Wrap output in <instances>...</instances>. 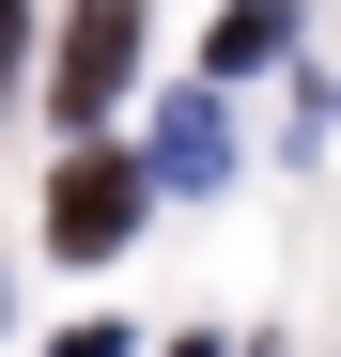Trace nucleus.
<instances>
[{"label":"nucleus","mask_w":341,"mask_h":357,"mask_svg":"<svg viewBox=\"0 0 341 357\" xmlns=\"http://www.w3.org/2000/svg\"><path fill=\"white\" fill-rule=\"evenodd\" d=\"M125 63H140V0H78L63 63H47V93H63V125H109V93H125Z\"/></svg>","instance_id":"obj_1"},{"label":"nucleus","mask_w":341,"mask_h":357,"mask_svg":"<svg viewBox=\"0 0 341 357\" xmlns=\"http://www.w3.org/2000/svg\"><path fill=\"white\" fill-rule=\"evenodd\" d=\"M140 187H155V171H125V155H63V187H47V233H63V249H125Z\"/></svg>","instance_id":"obj_2"},{"label":"nucleus","mask_w":341,"mask_h":357,"mask_svg":"<svg viewBox=\"0 0 341 357\" xmlns=\"http://www.w3.org/2000/svg\"><path fill=\"white\" fill-rule=\"evenodd\" d=\"M233 171V125H217V93H170V125H155V187H217Z\"/></svg>","instance_id":"obj_3"},{"label":"nucleus","mask_w":341,"mask_h":357,"mask_svg":"<svg viewBox=\"0 0 341 357\" xmlns=\"http://www.w3.org/2000/svg\"><path fill=\"white\" fill-rule=\"evenodd\" d=\"M279 31H295V0H248V16L217 31V63H279Z\"/></svg>","instance_id":"obj_4"},{"label":"nucleus","mask_w":341,"mask_h":357,"mask_svg":"<svg viewBox=\"0 0 341 357\" xmlns=\"http://www.w3.org/2000/svg\"><path fill=\"white\" fill-rule=\"evenodd\" d=\"M63 357H125V326H78V342H63Z\"/></svg>","instance_id":"obj_5"},{"label":"nucleus","mask_w":341,"mask_h":357,"mask_svg":"<svg viewBox=\"0 0 341 357\" xmlns=\"http://www.w3.org/2000/svg\"><path fill=\"white\" fill-rule=\"evenodd\" d=\"M0 78H16V0H0Z\"/></svg>","instance_id":"obj_6"},{"label":"nucleus","mask_w":341,"mask_h":357,"mask_svg":"<svg viewBox=\"0 0 341 357\" xmlns=\"http://www.w3.org/2000/svg\"><path fill=\"white\" fill-rule=\"evenodd\" d=\"M187 357H217V342H187Z\"/></svg>","instance_id":"obj_7"}]
</instances>
